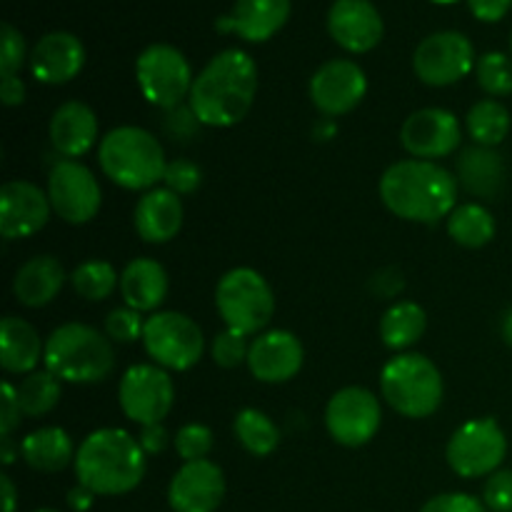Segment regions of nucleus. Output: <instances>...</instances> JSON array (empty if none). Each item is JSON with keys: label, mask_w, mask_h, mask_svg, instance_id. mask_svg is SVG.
Returning a JSON list of instances; mask_svg holds the SVG:
<instances>
[{"label": "nucleus", "mask_w": 512, "mask_h": 512, "mask_svg": "<svg viewBox=\"0 0 512 512\" xmlns=\"http://www.w3.org/2000/svg\"><path fill=\"white\" fill-rule=\"evenodd\" d=\"M255 93L258 65L245 50L228 48L195 75L188 105L200 125L233 128L250 113Z\"/></svg>", "instance_id": "f257e3e1"}, {"label": "nucleus", "mask_w": 512, "mask_h": 512, "mask_svg": "<svg viewBox=\"0 0 512 512\" xmlns=\"http://www.w3.org/2000/svg\"><path fill=\"white\" fill-rule=\"evenodd\" d=\"M458 178L433 160H400L380 178L385 208L410 223L433 225L458 208Z\"/></svg>", "instance_id": "f03ea898"}, {"label": "nucleus", "mask_w": 512, "mask_h": 512, "mask_svg": "<svg viewBox=\"0 0 512 512\" xmlns=\"http://www.w3.org/2000/svg\"><path fill=\"white\" fill-rule=\"evenodd\" d=\"M73 465L78 485L103 498H115L133 493L143 483L145 450L125 430L103 428L80 443Z\"/></svg>", "instance_id": "7ed1b4c3"}, {"label": "nucleus", "mask_w": 512, "mask_h": 512, "mask_svg": "<svg viewBox=\"0 0 512 512\" xmlns=\"http://www.w3.org/2000/svg\"><path fill=\"white\" fill-rule=\"evenodd\" d=\"M45 370L60 383L93 385L115 368V350L108 335L83 323H65L45 340Z\"/></svg>", "instance_id": "20e7f679"}, {"label": "nucleus", "mask_w": 512, "mask_h": 512, "mask_svg": "<svg viewBox=\"0 0 512 512\" xmlns=\"http://www.w3.org/2000/svg\"><path fill=\"white\" fill-rule=\"evenodd\" d=\"M98 163L105 178L125 190H153L165 178V150L150 130L120 125L110 130L98 148Z\"/></svg>", "instance_id": "39448f33"}, {"label": "nucleus", "mask_w": 512, "mask_h": 512, "mask_svg": "<svg viewBox=\"0 0 512 512\" xmlns=\"http://www.w3.org/2000/svg\"><path fill=\"white\" fill-rule=\"evenodd\" d=\"M380 393L403 418H430L443 403V375L425 355L398 353L380 373Z\"/></svg>", "instance_id": "423d86ee"}, {"label": "nucleus", "mask_w": 512, "mask_h": 512, "mask_svg": "<svg viewBox=\"0 0 512 512\" xmlns=\"http://www.w3.org/2000/svg\"><path fill=\"white\" fill-rule=\"evenodd\" d=\"M215 308L228 328L243 335H260L273 320L275 295L258 270L233 268L215 288Z\"/></svg>", "instance_id": "0eeeda50"}, {"label": "nucleus", "mask_w": 512, "mask_h": 512, "mask_svg": "<svg viewBox=\"0 0 512 512\" xmlns=\"http://www.w3.org/2000/svg\"><path fill=\"white\" fill-rule=\"evenodd\" d=\"M135 80L150 105L173 110L190 98L195 75L188 58L175 45L153 43L135 60Z\"/></svg>", "instance_id": "6e6552de"}, {"label": "nucleus", "mask_w": 512, "mask_h": 512, "mask_svg": "<svg viewBox=\"0 0 512 512\" xmlns=\"http://www.w3.org/2000/svg\"><path fill=\"white\" fill-rule=\"evenodd\" d=\"M505 455H508V438L495 418L468 420L450 435L445 448L448 465L465 480L498 473Z\"/></svg>", "instance_id": "1a4fd4ad"}, {"label": "nucleus", "mask_w": 512, "mask_h": 512, "mask_svg": "<svg viewBox=\"0 0 512 512\" xmlns=\"http://www.w3.org/2000/svg\"><path fill=\"white\" fill-rule=\"evenodd\" d=\"M140 340L145 345V353L155 360V365L165 370H190L203 358L205 350L200 325L175 310H158L145 318Z\"/></svg>", "instance_id": "9d476101"}, {"label": "nucleus", "mask_w": 512, "mask_h": 512, "mask_svg": "<svg viewBox=\"0 0 512 512\" xmlns=\"http://www.w3.org/2000/svg\"><path fill=\"white\" fill-rule=\"evenodd\" d=\"M175 400V385L168 370L160 365H133L123 373L118 403L125 418L145 425H158L168 418Z\"/></svg>", "instance_id": "9b49d317"}, {"label": "nucleus", "mask_w": 512, "mask_h": 512, "mask_svg": "<svg viewBox=\"0 0 512 512\" xmlns=\"http://www.w3.org/2000/svg\"><path fill=\"white\" fill-rule=\"evenodd\" d=\"M478 65L475 48L468 35L458 30H440L428 35L413 53V70L420 83L430 88H445L465 75H470Z\"/></svg>", "instance_id": "f8f14e48"}, {"label": "nucleus", "mask_w": 512, "mask_h": 512, "mask_svg": "<svg viewBox=\"0 0 512 512\" xmlns=\"http://www.w3.org/2000/svg\"><path fill=\"white\" fill-rule=\"evenodd\" d=\"M380 423H383L380 400L368 388L358 385L338 390L325 408V428L330 438L345 448L368 445L378 435Z\"/></svg>", "instance_id": "ddd939ff"}, {"label": "nucleus", "mask_w": 512, "mask_h": 512, "mask_svg": "<svg viewBox=\"0 0 512 512\" xmlns=\"http://www.w3.org/2000/svg\"><path fill=\"white\" fill-rule=\"evenodd\" d=\"M48 198L55 213L70 225H85L98 215L103 190L98 178L78 160H58L48 175Z\"/></svg>", "instance_id": "4468645a"}, {"label": "nucleus", "mask_w": 512, "mask_h": 512, "mask_svg": "<svg viewBox=\"0 0 512 512\" xmlns=\"http://www.w3.org/2000/svg\"><path fill=\"white\" fill-rule=\"evenodd\" d=\"M365 93H368V78L353 60H328L310 78V100L328 118H338L358 108Z\"/></svg>", "instance_id": "2eb2a0df"}, {"label": "nucleus", "mask_w": 512, "mask_h": 512, "mask_svg": "<svg viewBox=\"0 0 512 512\" xmlns=\"http://www.w3.org/2000/svg\"><path fill=\"white\" fill-rule=\"evenodd\" d=\"M460 123L450 110L423 108L415 110L400 128V143L413 158L438 160L448 158L460 148Z\"/></svg>", "instance_id": "dca6fc26"}, {"label": "nucleus", "mask_w": 512, "mask_h": 512, "mask_svg": "<svg viewBox=\"0 0 512 512\" xmlns=\"http://www.w3.org/2000/svg\"><path fill=\"white\" fill-rule=\"evenodd\" d=\"M53 205L48 193L30 180H10L0 190V233L5 240H23L48 225Z\"/></svg>", "instance_id": "f3484780"}, {"label": "nucleus", "mask_w": 512, "mask_h": 512, "mask_svg": "<svg viewBox=\"0 0 512 512\" xmlns=\"http://www.w3.org/2000/svg\"><path fill=\"white\" fill-rule=\"evenodd\" d=\"M328 33L343 50L363 55L378 48L385 23L370 0H335L328 10Z\"/></svg>", "instance_id": "a211bd4d"}, {"label": "nucleus", "mask_w": 512, "mask_h": 512, "mask_svg": "<svg viewBox=\"0 0 512 512\" xmlns=\"http://www.w3.org/2000/svg\"><path fill=\"white\" fill-rule=\"evenodd\" d=\"M225 498V475L213 460L185 463L173 475L168 503L173 512H215Z\"/></svg>", "instance_id": "6ab92c4d"}, {"label": "nucleus", "mask_w": 512, "mask_h": 512, "mask_svg": "<svg viewBox=\"0 0 512 512\" xmlns=\"http://www.w3.org/2000/svg\"><path fill=\"white\" fill-rule=\"evenodd\" d=\"M303 360V343L288 330H268L250 343L248 368L260 383H288L300 373Z\"/></svg>", "instance_id": "aec40b11"}, {"label": "nucleus", "mask_w": 512, "mask_h": 512, "mask_svg": "<svg viewBox=\"0 0 512 512\" xmlns=\"http://www.w3.org/2000/svg\"><path fill=\"white\" fill-rule=\"evenodd\" d=\"M85 65V48L78 35L53 30L35 43L30 53V73L38 83L63 85L78 78Z\"/></svg>", "instance_id": "412c9836"}, {"label": "nucleus", "mask_w": 512, "mask_h": 512, "mask_svg": "<svg viewBox=\"0 0 512 512\" xmlns=\"http://www.w3.org/2000/svg\"><path fill=\"white\" fill-rule=\"evenodd\" d=\"M290 10V0H235L233 10L215 20V28L240 35L248 43H265L285 28Z\"/></svg>", "instance_id": "4be33fe9"}, {"label": "nucleus", "mask_w": 512, "mask_h": 512, "mask_svg": "<svg viewBox=\"0 0 512 512\" xmlns=\"http://www.w3.org/2000/svg\"><path fill=\"white\" fill-rule=\"evenodd\" d=\"M183 200L168 188H153L135 205V233L145 243L163 245L170 243L183 228Z\"/></svg>", "instance_id": "5701e85b"}, {"label": "nucleus", "mask_w": 512, "mask_h": 512, "mask_svg": "<svg viewBox=\"0 0 512 512\" xmlns=\"http://www.w3.org/2000/svg\"><path fill=\"white\" fill-rule=\"evenodd\" d=\"M98 140V118L93 108L80 100H68L50 118V143L65 160L88 153Z\"/></svg>", "instance_id": "b1692460"}, {"label": "nucleus", "mask_w": 512, "mask_h": 512, "mask_svg": "<svg viewBox=\"0 0 512 512\" xmlns=\"http://www.w3.org/2000/svg\"><path fill=\"white\" fill-rule=\"evenodd\" d=\"M120 295L138 313H158L168 298V273L153 258H135L120 273Z\"/></svg>", "instance_id": "393cba45"}, {"label": "nucleus", "mask_w": 512, "mask_h": 512, "mask_svg": "<svg viewBox=\"0 0 512 512\" xmlns=\"http://www.w3.org/2000/svg\"><path fill=\"white\" fill-rule=\"evenodd\" d=\"M455 178L475 198L495 200L505 188V163L495 148L473 145L455 160Z\"/></svg>", "instance_id": "a878e982"}, {"label": "nucleus", "mask_w": 512, "mask_h": 512, "mask_svg": "<svg viewBox=\"0 0 512 512\" xmlns=\"http://www.w3.org/2000/svg\"><path fill=\"white\" fill-rule=\"evenodd\" d=\"M65 285V268L53 255H35L20 265L13 278V295L25 308H43L53 303Z\"/></svg>", "instance_id": "bb28decb"}, {"label": "nucleus", "mask_w": 512, "mask_h": 512, "mask_svg": "<svg viewBox=\"0 0 512 512\" xmlns=\"http://www.w3.org/2000/svg\"><path fill=\"white\" fill-rule=\"evenodd\" d=\"M45 355V345L30 323L18 315H5L0 323V365L5 373L30 375Z\"/></svg>", "instance_id": "cd10ccee"}, {"label": "nucleus", "mask_w": 512, "mask_h": 512, "mask_svg": "<svg viewBox=\"0 0 512 512\" xmlns=\"http://www.w3.org/2000/svg\"><path fill=\"white\" fill-rule=\"evenodd\" d=\"M73 440L63 428H40L23 438L20 443V455L28 463V468L38 470V473H58V470L68 468L75 463Z\"/></svg>", "instance_id": "c85d7f7f"}, {"label": "nucleus", "mask_w": 512, "mask_h": 512, "mask_svg": "<svg viewBox=\"0 0 512 512\" xmlns=\"http://www.w3.org/2000/svg\"><path fill=\"white\" fill-rule=\"evenodd\" d=\"M425 328H428L425 310L418 303L400 300L393 308L385 310V315L380 318V340L385 343V348L400 353V350L418 343L423 338Z\"/></svg>", "instance_id": "c756f323"}, {"label": "nucleus", "mask_w": 512, "mask_h": 512, "mask_svg": "<svg viewBox=\"0 0 512 512\" xmlns=\"http://www.w3.org/2000/svg\"><path fill=\"white\" fill-rule=\"evenodd\" d=\"M448 233L463 248H483L495 238V218L485 205L465 203L448 215Z\"/></svg>", "instance_id": "7c9ffc66"}, {"label": "nucleus", "mask_w": 512, "mask_h": 512, "mask_svg": "<svg viewBox=\"0 0 512 512\" xmlns=\"http://www.w3.org/2000/svg\"><path fill=\"white\" fill-rule=\"evenodd\" d=\"M465 128H468L475 145L495 148V145L503 143L510 133V110L495 98L478 100V103L470 108V113L465 115Z\"/></svg>", "instance_id": "2f4dec72"}, {"label": "nucleus", "mask_w": 512, "mask_h": 512, "mask_svg": "<svg viewBox=\"0 0 512 512\" xmlns=\"http://www.w3.org/2000/svg\"><path fill=\"white\" fill-rule=\"evenodd\" d=\"M235 438L255 458L275 453L280 445V428L263 413V410L245 408L235 415Z\"/></svg>", "instance_id": "473e14b6"}, {"label": "nucleus", "mask_w": 512, "mask_h": 512, "mask_svg": "<svg viewBox=\"0 0 512 512\" xmlns=\"http://www.w3.org/2000/svg\"><path fill=\"white\" fill-rule=\"evenodd\" d=\"M60 395H63L60 380L50 370H35V373L25 375L23 383L18 385L20 410L28 418L48 415L60 403Z\"/></svg>", "instance_id": "72a5a7b5"}, {"label": "nucleus", "mask_w": 512, "mask_h": 512, "mask_svg": "<svg viewBox=\"0 0 512 512\" xmlns=\"http://www.w3.org/2000/svg\"><path fill=\"white\" fill-rule=\"evenodd\" d=\"M70 283H73L75 293L80 298L90 300V303H98V300L110 298L115 293V288L120 285V278L113 265L105 263V260H88V263L78 265L73 270Z\"/></svg>", "instance_id": "f704fd0d"}, {"label": "nucleus", "mask_w": 512, "mask_h": 512, "mask_svg": "<svg viewBox=\"0 0 512 512\" xmlns=\"http://www.w3.org/2000/svg\"><path fill=\"white\" fill-rule=\"evenodd\" d=\"M478 85L493 98H505L512 95V58L505 53H485L475 65Z\"/></svg>", "instance_id": "c9c22d12"}, {"label": "nucleus", "mask_w": 512, "mask_h": 512, "mask_svg": "<svg viewBox=\"0 0 512 512\" xmlns=\"http://www.w3.org/2000/svg\"><path fill=\"white\" fill-rule=\"evenodd\" d=\"M248 335L238 333L233 328L220 330L218 335L213 338V345H210V355H213L215 365L220 368H238V365L248 363Z\"/></svg>", "instance_id": "e433bc0d"}, {"label": "nucleus", "mask_w": 512, "mask_h": 512, "mask_svg": "<svg viewBox=\"0 0 512 512\" xmlns=\"http://www.w3.org/2000/svg\"><path fill=\"white\" fill-rule=\"evenodd\" d=\"M173 443H175V450H178V455L185 460V463L208 460L210 450H213V433H210V428H205V425L190 423V425H183V428L175 433Z\"/></svg>", "instance_id": "4c0bfd02"}, {"label": "nucleus", "mask_w": 512, "mask_h": 512, "mask_svg": "<svg viewBox=\"0 0 512 512\" xmlns=\"http://www.w3.org/2000/svg\"><path fill=\"white\" fill-rule=\"evenodd\" d=\"M145 320L140 318L138 310L133 308H115L110 310L108 318H105V335L115 343H135L138 338H143Z\"/></svg>", "instance_id": "58836bf2"}, {"label": "nucleus", "mask_w": 512, "mask_h": 512, "mask_svg": "<svg viewBox=\"0 0 512 512\" xmlns=\"http://www.w3.org/2000/svg\"><path fill=\"white\" fill-rule=\"evenodd\" d=\"M163 183L175 195H193L200 188V183H203V170L195 163H190V160H173L165 168Z\"/></svg>", "instance_id": "ea45409f"}, {"label": "nucleus", "mask_w": 512, "mask_h": 512, "mask_svg": "<svg viewBox=\"0 0 512 512\" xmlns=\"http://www.w3.org/2000/svg\"><path fill=\"white\" fill-rule=\"evenodd\" d=\"M25 60V38L15 25L3 23V48H0V78L18 75Z\"/></svg>", "instance_id": "a19ab883"}, {"label": "nucleus", "mask_w": 512, "mask_h": 512, "mask_svg": "<svg viewBox=\"0 0 512 512\" xmlns=\"http://www.w3.org/2000/svg\"><path fill=\"white\" fill-rule=\"evenodd\" d=\"M485 508L493 512H512V470L500 468L483 488Z\"/></svg>", "instance_id": "79ce46f5"}, {"label": "nucleus", "mask_w": 512, "mask_h": 512, "mask_svg": "<svg viewBox=\"0 0 512 512\" xmlns=\"http://www.w3.org/2000/svg\"><path fill=\"white\" fill-rule=\"evenodd\" d=\"M420 512H488L485 503L468 493H443L430 498Z\"/></svg>", "instance_id": "37998d69"}, {"label": "nucleus", "mask_w": 512, "mask_h": 512, "mask_svg": "<svg viewBox=\"0 0 512 512\" xmlns=\"http://www.w3.org/2000/svg\"><path fill=\"white\" fill-rule=\"evenodd\" d=\"M20 415H23V410H20V403H18V388L5 380L3 383V408H0V438H10V433L18 428Z\"/></svg>", "instance_id": "c03bdc74"}, {"label": "nucleus", "mask_w": 512, "mask_h": 512, "mask_svg": "<svg viewBox=\"0 0 512 512\" xmlns=\"http://www.w3.org/2000/svg\"><path fill=\"white\" fill-rule=\"evenodd\" d=\"M200 125V120L195 118L193 108L190 105H178V108L168 110V120H165V128L173 135L175 140H188L195 133V128Z\"/></svg>", "instance_id": "a18cd8bd"}, {"label": "nucleus", "mask_w": 512, "mask_h": 512, "mask_svg": "<svg viewBox=\"0 0 512 512\" xmlns=\"http://www.w3.org/2000/svg\"><path fill=\"white\" fill-rule=\"evenodd\" d=\"M468 8L480 23H498L510 13L512 0H468Z\"/></svg>", "instance_id": "49530a36"}, {"label": "nucleus", "mask_w": 512, "mask_h": 512, "mask_svg": "<svg viewBox=\"0 0 512 512\" xmlns=\"http://www.w3.org/2000/svg\"><path fill=\"white\" fill-rule=\"evenodd\" d=\"M138 443H140V448L145 450V455L160 453V450L168 448V443H170L168 430L163 428V423L145 425L143 433H140V438H138Z\"/></svg>", "instance_id": "de8ad7c7"}, {"label": "nucleus", "mask_w": 512, "mask_h": 512, "mask_svg": "<svg viewBox=\"0 0 512 512\" xmlns=\"http://www.w3.org/2000/svg\"><path fill=\"white\" fill-rule=\"evenodd\" d=\"M0 98L8 108H15L25 100V85L18 75H10V78H0Z\"/></svg>", "instance_id": "09e8293b"}, {"label": "nucleus", "mask_w": 512, "mask_h": 512, "mask_svg": "<svg viewBox=\"0 0 512 512\" xmlns=\"http://www.w3.org/2000/svg\"><path fill=\"white\" fill-rule=\"evenodd\" d=\"M95 498H98V495L90 493V490L83 488V485H78V488H73L68 493V505L75 512H88L90 508H93Z\"/></svg>", "instance_id": "8fccbe9b"}, {"label": "nucleus", "mask_w": 512, "mask_h": 512, "mask_svg": "<svg viewBox=\"0 0 512 512\" xmlns=\"http://www.w3.org/2000/svg\"><path fill=\"white\" fill-rule=\"evenodd\" d=\"M0 490H3V512H15V508H18V490H15L10 475H0Z\"/></svg>", "instance_id": "3c124183"}, {"label": "nucleus", "mask_w": 512, "mask_h": 512, "mask_svg": "<svg viewBox=\"0 0 512 512\" xmlns=\"http://www.w3.org/2000/svg\"><path fill=\"white\" fill-rule=\"evenodd\" d=\"M500 335H503L505 343H508L512 348V308L505 310L503 320H500Z\"/></svg>", "instance_id": "603ef678"}, {"label": "nucleus", "mask_w": 512, "mask_h": 512, "mask_svg": "<svg viewBox=\"0 0 512 512\" xmlns=\"http://www.w3.org/2000/svg\"><path fill=\"white\" fill-rule=\"evenodd\" d=\"M0 460H3V465H10L15 460V448L10 438H0Z\"/></svg>", "instance_id": "864d4df0"}, {"label": "nucleus", "mask_w": 512, "mask_h": 512, "mask_svg": "<svg viewBox=\"0 0 512 512\" xmlns=\"http://www.w3.org/2000/svg\"><path fill=\"white\" fill-rule=\"evenodd\" d=\"M318 135L323 140H328V138H333L335 135V125L330 123V120H323V125H318Z\"/></svg>", "instance_id": "5fc2aeb1"}, {"label": "nucleus", "mask_w": 512, "mask_h": 512, "mask_svg": "<svg viewBox=\"0 0 512 512\" xmlns=\"http://www.w3.org/2000/svg\"><path fill=\"white\" fill-rule=\"evenodd\" d=\"M430 3H435V5H455V3H460V0H430Z\"/></svg>", "instance_id": "6e6d98bb"}, {"label": "nucleus", "mask_w": 512, "mask_h": 512, "mask_svg": "<svg viewBox=\"0 0 512 512\" xmlns=\"http://www.w3.org/2000/svg\"><path fill=\"white\" fill-rule=\"evenodd\" d=\"M35 512H58V510H53V508H40V510H35Z\"/></svg>", "instance_id": "4d7b16f0"}, {"label": "nucleus", "mask_w": 512, "mask_h": 512, "mask_svg": "<svg viewBox=\"0 0 512 512\" xmlns=\"http://www.w3.org/2000/svg\"><path fill=\"white\" fill-rule=\"evenodd\" d=\"M510 50H512V35H510Z\"/></svg>", "instance_id": "13d9d810"}]
</instances>
